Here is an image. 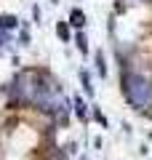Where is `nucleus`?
I'll return each mask as SVG.
<instances>
[{
    "mask_svg": "<svg viewBox=\"0 0 152 160\" xmlns=\"http://www.w3.org/2000/svg\"><path fill=\"white\" fill-rule=\"evenodd\" d=\"M123 93L128 99L131 107H136L139 112H147L152 107V80L144 72H123Z\"/></svg>",
    "mask_w": 152,
    "mask_h": 160,
    "instance_id": "f257e3e1",
    "label": "nucleus"
},
{
    "mask_svg": "<svg viewBox=\"0 0 152 160\" xmlns=\"http://www.w3.org/2000/svg\"><path fill=\"white\" fill-rule=\"evenodd\" d=\"M19 27V19L13 16V13H3L0 16V29H6V32H11V29Z\"/></svg>",
    "mask_w": 152,
    "mask_h": 160,
    "instance_id": "f03ea898",
    "label": "nucleus"
},
{
    "mask_svg": "<svg viewBox=\"0 0 152 160\" xmlns=\"http://www.w3.org/2000/svg\"><path fill=\"white\" fill-rule=\"evenodd\" d=\"M69 24L78 27V29H83L85 27V13L80 11V8H72V13H69Z\"/></svg>",
    "mask_w": 152,
    "mask_h": 160,
    "instance_id": "7ed1b4c3",
    "label": "nucleus"
},
{
    "mask_svg": "<svg viewBox=\"0 0 152 160\" xmlns=\"http://www.w3.org/2000/svg\"><path fill=\"white\" fill-rule=\"evenodd\" d=\"M75 115H78L80 120H85V118H88V104H85V102H83L80 96L75 99Z\"/></svg>",
    "mask_w": 152,
    "mask_h": 160,
    "instance_id": "20e7f679",
    "label": "nucleus"
},
{
    "mask_svg": "<svg viewBox=\"0 0 152 160\" xmlns=\"http://www.w3.org/2000/svg\"><path fill=\"white\" fill-rule=\"evenodd\" d=\"M94 62H96V72H99L101 78H104V75H107V64H104V53H101V51H96V53H94Z\"/></svg>",
    "mask_w": 152,
    "mask_h": 160,
    "instance_id": "39448f33",
    "label": "nucleus"
},
{
    "mask_svg": "<svg viewBox=\"0 0 152 160\" xmlns=\"http://www.w3.org/2000/svg\"><path fill=\"white\" fill-rule=\"evenodd\" d=\"M75 46L80 48V53H88V40H85V35H83V29H80V32L75 35Z\"/></svg>",
    "mask_w": 152,
    "mask_h": 160,
    "instance_id": "423d86ee",
    "label": "nucleus"
},
{
    "mask_svg": "<svg viewBox=\"0 0 152 160\" xmlns=\"http://www.w3.org/2000/svg\"><path fill=\"white\" fill-rule=\"evenodd\" d=\"M80 83H83V88H85V93H94V86H91V75L85 72V69H80Z\"/></svg>",
    "mask_w": 152,
    "mask_h": 160,
    "instance_id": "0eeeda50",
    "label": "nucleus"
},
{
    "mask_svg": "<svg viewBox=\"0 0 152 160\" xmlns=\"http://www.w3.org/2000/svg\"><path fill=\"white\" fill-rule=\"evenodd\" d=\"M56 35H59L62 40H69V24H67V22H59V24H56Z\"/></svg>",
    "mask_w": 152,
    "mask_h": 160,
    "instance_id": "6e6552de",
    "label": "nucleus"
},
{
    "mask_svg": "<svg viewBox=\"0 0 152 160\" xmlns=\"http://www.w3.org/2000/svg\"><path fill=\"white\" fill-rule=\"evenodd\" d=\"M19 43H22V46H29V32H27V29L19 32Z\"/></svg>",
    "mask_w": 152,
    "mask_h": 160,
    "instance_id": "1a4fd4ad",
    "label": "nucleus"
},
{
    "mask_svg": "<svg viewBox=\"0 0 152 160\" xmlns=\"http://www.w3.org/2000/svg\"><path fill=\"white\" fill-rule=\"evenodd\" d=\"M125 8H131V6H141V3H149V0H120Z\"/></svg>",
    "mask_w": 152,
    "mask_h": 160,
    "instance_id": "9d476101",
    "label": "nucleus"
},
{
    "mask_svg": "<svg viewBox=\"0 0 152 160\" xmlns=\"http://www.w3.org/2000/svg\"><path fill=\"white\" fill-rule=\"evenodd\" d=\"M94 120H96V123H101V126H107V118H104L99 109H94Z\"/></svg>",
    "mask_w": 152,
    "mask_h": 160,
    "instance_id": "9b49d317",
    "label": "nucleus"
},
{
    "mask_svg": "<svg viewBox=\"0 0 152 160\" xmlns=\"http://www.w3.org/2000/svg\"><path fill=\"white\" fill-rule=\"evenodd\" d=\"M6 40H8L6 38V29H0V51H3V43H6Z\"/></svg>",
    "mask_w": 152,
    "mask_h": 160,
    "instance_id": "f8f14e48",
    "label": "nucleus"
},
{
    "mask_svg": "<svg viewBox=\"0 0 152 160\" xmlns=\"http://www.w3.org/2000/svg\"><path fill=\"white\" fill-rule=\"evenodd\" d=\"M147 115H149V118H152V109H149V112H147Z\"/></svg>",
    "mask_w": 152,
    "mask_h": 160,
    "instance_id": "ddd939ff",
    "label": "nucleus"
},
{
    "mask_svg": "<svg viewBox=\"0 0 152 160\" xmlns=\"http://www.w3.org/2000/svg\"><path fill=\"white\" fill-rule=\"evenodd\" d=\"M53 3H59V0H53Z\"/></svg>",
    "mask_w": 152,
    "mask_h": 160,
    "instance_id": "4468645a",
    "label": "nucleus"
},
{
    "mask_svg": "<svg viewBox=\"0 0 152 160\" xmlns=\"http://www.w3.org/2000/svg\"><path fill=\"white\" fill-rule=\"evenodd\" d=\"M80 160H85V158H80Z\"/></svg>",
    "mask_w": 152,
    "mask_h": 160,
    "instance_id": "2eb2a0df",
    "label": "nucleus"
}]
</instances>
